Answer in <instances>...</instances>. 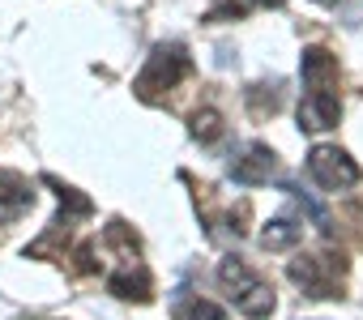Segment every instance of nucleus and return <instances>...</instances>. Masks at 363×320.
I'll list each match as a JSON object with an SVG mask.
<instances>
[{
  "instance_id": "6e6552de",
  "label": "nucleus",
  "mask_w": 363,
  "mask_h": 320,
  "mask_svg": "<svg viewBox=\"0 0 363 320\" xmlns=\"http://www.w3.org/2000/svg\"><path fill=\"white\" fill-rule=\"evenodd\" d=\"M107 290L120 295V299H150V273L141 261H120L116 273H107Z\"/></svg>"
},
{
  "instance_id": "9d476101",
  "label": "nucleus",
  "mask_w": 363,
  "mask_h": 320,
  "mask_svg": "<svg viewBox=\"0 0 363 320\" xmlns=\"http://www.w3.org/2000/svg\"><path fill=\"white\" fill-rule=\"evenodd\" d=\"M171 320H223V307L206 295H193V290H175L171 299Z\"/></svg>"
},
{
  "instance_id": "f257e3e1",
  "label": "nucleus",
  "mask_w": 363,
  "mask_h": 320,
  "mask_svg": "<svg viewBox=\"0 0 363 320\" xmlns=\"http://www.w3.org/2000/svg\"><path fill=\"white\" fill-rule=\"evenodd\" d=\"M303 73V98H299V128L303 132H325L342 115V94H337V60L325 47H308L299 60Z\"/></svg>"
},
{
  "instance_id": "39448f33",
  "label": "nucleus",
  "mask_w": 363,
  "mask_h": 320,
  "mask_svg": "<svg viewBox=\"0 0 363 320\" xmlns=\"http://www.w3.org/2000/svg\"><path fill=\"white\" fill-rule=\"evenodd\" d=\"M308 176L316 180V188H325V193H346V188H354L363 176H359V163L346 154V149H337V145H316L312 154H308Z\"/></svg>"
},
{
  "instance_id": "20e7f679",
  "label": "nucleus",
  "mask_w": 363,
  "mask_h": 320,
  "mask_svg": "<svg viewBox=\"0 0 363 320\" xmlns=\"http://www.w3.org/2000/svg\"><path fill=\"white\" fill-rule=\"evenodd\" d=\"M189 69H193V60H189L184 43H158V47L150 52V60H145V69H141V77H137L133 90L154 103V98H162L167 90H175L179 81H184Z\"/></svg>"
},
{
  "instance_id": "f03ea898",
  "label": "nucleus",
  "mask_w": 363,
  "mask_h": 320,
  "mask_svg": "<svg viewBox=\"0 0 363 320\" xmlns=\"http://www.w3.org/2000/svg\"><path fill=\"white\" fill-rule=\"evenodd\" d=\"M218 286L227 290V299H231V307H235L240 316H248V320L274 316V286H269L248 261L223 256V261H218Z\"/></svg>"
},
{
  "instance_id": "7ed1b4c3",
  "label": "nucleus",
  "mask_w": 363,
  "mask_h": 320,
  "mask_svg": "<svg viewBox=\"0 0 363 320\" xmlns=\"http://www.w3.org/2000/svg\"><path fill=\"white\" fill-rule=\"evenodd\" d=\"M286 278H291L308 299H337V290H342V282H346V256L333 252V248L299 252V256L286 265Z\"/></svg>"
},
{
  "instance_id": "9b49d317",
  "label": "nucleus",
  "mask_w": 363,
  "mask_h": 320,
  "mask_svg": "<svg viewBox=\"0 0 363 320\" xmlns=\"http://www.w3.org/2000/svg\"><path fill=\"white\" fill-rule=\"evenodd\" d=\"M223 132H227V128H223V115H218L214 107H201V111H193V137H197L201 145H214Z\"/></svg>"
},
{
  "instance_id": "f8f14e48",
  "label": "nucleus",
  "mask_w": 363,
  "mask_h": 320,
  "mask_svg": "<svg viewBox=\"0 0 363 320\" xmlns=\"http://www.w3.org/2000/svg\"><path fill=\"white\" fill-rule=\"evenodd\" d=\"M248 107H252V115H274V111L282 107V86H278V81L252 86V90H248Z\"/></svg>"
},
{
  "instance_id": "1a4fd4ad",
  "label": "nucleus",
  "mask_w": 363,
  "mask_h": 320,
  "mask_svg": "<svg viewBox=\"0 0 363 320\" xmlns=\"http://www.w3.org/2000/svg\"><path fill=\"white\" fill-rule=\"evenodd\" d=\"M299 239H303V218H295V214H278V218H269L265 231H261V248H265V252H286V248H295Z\"/></svg>"
},
{
  "instance_id": "423d86ee",
  "label": "nucleus",
  "mask_w": 363,
  "mask_h": 320,
  "mask_svg": "<svg viewBox=\"0 0 363 320\" xmlns=\"http://www.w3.org/2000/svg\"><path fill=\"white\" fill-rule=\"evenodd\" d=\"M227 176L240 184V188H261V184H269L274 176H278V154L269 149V145H244L235 158H231V167H227Z\"/></svg>"
},
{
  "instance_id": "0eeeda50",
  "label": "nucleus",
  "mask_w": 363,
  "mask_h": 320,
  "mask_svg": "<svg viewBox=\"0 0 363 320\" xmlns=\"http://www.w3.org/2000/svg\"><path fill=\"white\" fill-rule=\"evenodd\" d=\"M35 205V188L26 176L18 171H0V227L5 222H18L22 214H30Z\"/></svg>"
}]
</instances>
